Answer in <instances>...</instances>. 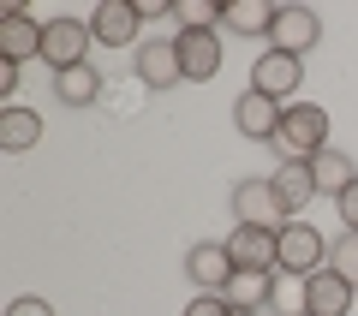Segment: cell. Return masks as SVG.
<instances>
[{
	"instance_id": "5bb4252c",
	"label": "cell",
	"mask_w": 358,
	"mask_h": 316,
	"mask_svg": "<svg viewBox=\"0 0 358 316\" xmlns=\"http://www.w3.org/2000/svg\"><path fill=\"white\" fill-rule=\"evenodd\" d=\"M305 292H310V316H346L358 304V287L341 280L334 268H317V275L305 280Z\"/></svg>"
},
{
	"instance_id": "7a4b0ae2",
	"label": "cell",
	"mask_w": 358,
	"mask_h": 316,
	"mask_svg": "<svg viewBox=\"0 0 358 316\" xmlns=\"http://www.w3.org/2000/svg\"><path fill=\"white\" fill-rule=\"evenodd\" d=\"M90 42H96L90 18H48V36H42V60H48L54 72H72V66H84V60H90Z\"/></svg>"
},
{
	"instance_id": "484cf974",
	"label": "cell",
	"mask_w": 358,
	"mask_h": 316,
	"mask_svg": "<svg viewBox=\"0 0 358 316\" xmlns=\"http://www.w3.org/2000/svg\"><path fill=\"white\" fill-rule=\"evenodd\" d=\"M6 316H54V304L48 299H13V304H6Z\"/></svg>"
},
{
	"instance_id": "cb8c5ba5",
	"label": "cell",
	"mask_w": 358,
	"mask_h": 316,
	"mask_svg": "<svg viewBox=\"0 0 358 316\" xmlns=\"http://www.w3.org/2000/svg\"><path fill=\"white\" fill-rule=\"evenodd\" d=\"M185 316H233V304L221 299V292H197V299L185 304Z\"/></svg>"
},
{
	"instance_id": "ba28073f",
	"label": "cell",
	"mask_w": 358,
	"mask_h": 316,
	"mask_svg": "<svg viewBox=\"0 0 358 316\" xmlns=\"http://www.w3.org/2000/svg\"><path fill=\"white\" fill-rule=\"evenodd\" d=\"M131 72L143 78V89H173V84H185V66H179L173 36H150L138 54H131Z\"/></svg>"
},
{
	"instance_id": "e0dca14e",
	"label": "cell",
	"mask_w": 358,
	"mask_h": 316,
	"mask_svg": "<svg viewBox=\"0 0 358 316\" xmlns=\"http://www.w3.org/2000/svg\"><path fill=\"white\" fill-rule=\"evenodd\" d=\"M42 143V114H30V108H0V150L6 155H24Z\"/></svg>"
},
{
	"instance_id": "6da1fadb",
	"label": "cell",
	"mask_w": 358,
	"mask_h": 316,
	"mask_svg": "<svg viewBox=\"0 0 358 316\" xmlns=\"http://www.w3.org/2000/svg\"><path fill=\"white\" fill-rule=\"evenodd\" d=\"M268 150L281 155V161H317V155L329 150V114H322L317 101H287L281 131H275Z\"/></svg>"
},
{
	"instance_id": "7402d4cb",
	"label": "cell",
	"mask_w": 358,
	"mask_h": 316,
	"mask_svg": "<svg viewBox=\"0 0 358 316\" xmlns=\"http://www.w3.org/2000/svg\"><path fill=\"white\" fill-rule=\"evenodd\" d=\"M221 0H173V18H179V30H221Z\"/></svg>"
},
{
	"instance_id": "9a60e30c",
	"label": "cell",
	"mask_w": 358,
	"mask_h": 316,
	"mask_svg": "<svg viewBox=\"0 0 358 316\" xmlns=\"http://www.w3.org/2000/svg\"><path fill=\"white\" fill-rule=\"evenodd\" d=\"M268 185H275V197H281L287 215H299L310 197H317V179H310V161H281L275 173H268Z\"/></svg>"
},
{
	"instance_id": "7c38bea8",
	"label": "cell",
	"mask_w": 358,
	"mask_h": 316,
	"mask_svg": "<svg viewBox=\"0 0 358 316\" xmlns=\"http://www.w3.org/2000/svg\"><path fill=\"white\" fill-rule=\"evenodd\" d=\"M227 251H233V263L239 268H263V275H275L281 268V233H268V227H233V239H227Z\"/></svg>"
},
{
	"instance_id": "30bf717a",
	"label": "cell",
	"mask_w": 358,
	"mask_h": 316,
	"mask_svg": "<svg viewBox=\"0 0 358 316\" xmlns=\"http://www.w3.org/2000/svg\"><path fill=\"white\" fill-rule=\"evenodd\" d=\"M90 30H96V42H102V48H138V30H143L138 0H102V6H96V18H90Z\"/></svg>"
},
{
	"instance_id": "44dd1931",
	"label": "cell",
	"mask_w": 358,
	"mask_h": 316,
	"mask_svg": "<svg viewBox=\"0 0 358 316\" xmlns=\"http://www.w3.org/2000/svg\"><path fill=\"white\" fill-rule=\"evenodd\" d=\"M268 310L275 316H310V292L299 275H287V268H275V292H268Z\"/></svg>"
},
{
	"instance_id": "52a82bcc",
	"label": "cell",
	"mask_w": 358,
	"mask_h": 316,
	"mask_svg": "<svg viewBox=\"0 0 358 316\" xmlns=\"http://www.w3.org/2000/svg\"><path fill=\"white\" fill-rule=\"evenodd\" d=\"M233 275H239V263H233L227 239H209V245H192V251H185V280H192V287H203V292H227Z\"/></svg>"
},
{
	"instance_id": "d4e9b609",
	"label": "cell",
	"mask_w": 358,
	"mask_h": 316,
	"mask_svg": "<svg viewBox=\"0 0 358 316\" xmlns=\"http://www.w3.org/2000/svg\"><path fill=\"white\" fill-rule=\"evenodd\" d=\"M334 209H341V221H346V233H358V179H352V185L341 191V197H334Z\"/></svg>"
},
{
	"instance_id": "ffe728a7",
	"label": "cell",
	"mask_w": 358,
	"mask_h": 316,
	"mask_svg": "<svg viewBox=\"0 0 358 316\" xmlns=\"http://www.w3.org/2000/svg\"><path fill=\"white\" fill-rule=\"evenodd\" d=\"M268 292H275V275H263V268H239V275H233V287L221 292V299H227L233 310H263Z\"/></svg>"
},
{
	"instance_id": "4316f807",
	"label": "cell",
	"mask_w": 358,
	"mask_h": 316,
	"mask_svg": "<svg viewBox=\"0 0 358 316\" xmlns=\"http://www.w3.org/2000/svg\"><path fill=\"white\" fill-rule=\"evenodd\" d=\"M18 78H24V66L0 60V96H18Z\"/></svg>"
},
{
	"instance_id": "603a6c76",
	"label": "cell",
	"mask_w": 358,
	"mask_h": 316,
	"mask_svg": "<svg viewBox=\"0 0 358 316\" xmlns=\"http://www.w3.org/2000/svg\"><path fill=\"white\" fill-rule=\"evenodd\" d=\"M329 268H334L341 280H352V287H358V233H341V239H334Z\"/></svg>"
},
{
	"instance_id": "3957f363",
	"label": "cell",
	"mask_w": 358,
	"mask_h": 316,
	"mask_svg": "<svg viewBox=\"0 0 358 316\" xmlns=\"http://www.w3.org/2000/svg\"><path fill=\"white\" fill-rule=\"evenodd\" d=\"M233 221L281 233L293 215L281 209V197H275V185H268V179H239V185H233Z\"/></svg>"
},
{
	"instance_id": "d6986e66",
	"label": "cell",
	"mask_w": 358,
	"mask_h": 316,
	"mask_svg": "<svg viewBox=\"0 0 358 316\" xmlns=\"http://www.w3.org/2000/svg\"><path fill=\"white\" fill-rule=\"evenodd\" d=\"M54 96L66 101V108H90V101L102 96V72L96 66H72V72H54Z\"/></svg>"
},
{
	"instance_id": "9c48e42d",
	"label": "cell",
	"mask_w": 358,
	"mask_h": 316,
	"mask_svg": "<svg viewBox=\"0 0 358 316\" xmlns=\"http://www.w3.org/2000/svg\"><path fill=\"white\" fill-rule=\"evenodd\" d=\"M179 66H185V84H209L221 72V30H173Z\"/></svg>"
},
{
	"instance_id": "4fadbf2b",
	"label": "cell",
	"mask_w": 358,
	"mask_h": 316,
	"mask_svg": "<svg viewBox=\"0 0 358 316\" xmlns=\"http://www.w3.org/2000/svg\"><path fill=\"white\" fill-rule=\"evenodd\" d=\"M281 101L257 96V89H245L239 101H233V126H239V138H257V143H275V131H281Z\"/></svg>"
},
{
	"instance_id": "ac0fdd59",
	"label": "cell",
	"mask_w": 358,
	"mask_h": 316,
	"mask_svg": "<svg viewBox=\"0 0 358 316\" xmlns=\"http://www.w3.org/2000/svg\"><path fill=\"white\" fill-rule=\"evenodd\" d=\"M310 179H317V197H341V191L358 179V167H352V155H346V150H334V143H329V150L310 161Z\"/></svg>"
},
{
	"instance_id": "2e32d148",
	"label": "cell",
	"mask_w": 358,
	"mask_h": 316,
	"mask_svg": "<svg viewBox=\"0 0 358 316\" xmlns=\"http://www.w3.org/2000/svg\"><path fill=\"white\" fill-rule=\"evenodd\" d=\"M227 13H221V30H233V36H268L275 30V13L281 6H268V0H221Z\"/></svg>"
},
{
	"instance_id": "8992f818",
	"label": "cell",
	"mask_w": 358,
	"mask_h": 316,
	"mask_svg": "<svg viewBox=\"0 0 358 316\" xmlns=\"http://www.w3.org/2000/svg\"><path fill=\"white\" fill-rule=\"evenodd\" d=\"M317 42H322V18L310 13V6H281V13H275V30H268V48H275V54L305 60Z\"/></svg>"
},
{
	"instance_id": "83f0119b",
	"label": "cell",
	"mask_w": 358,
	"mask_h": 316,
	"mask_svg": "<svg viewBox=\"0 0 358 316\" xmlns=\"http://www.w3.org/2000/svg\"><path fill=\"white\" fill-rule=\"evenodd\" d=\"M233 316H263V310H233Z\"/></svg>"
},
{
	"instance_id": "5b68a950",
	"label": "cell",
	"mask_w": 358,
	"mask_h": 316,
	"mask_svg": "<svg viewBox=\"0 0 358 316\" xmlns=\"http://www.w3.org/2000/svg\"><path fill=\"white\" fill-rule=\"evenodd\" d=\"M299 84H305V60L275 54V48L257 54V66H251V89H257V96H268V101H281V108H287V96H299Z\"/></svg>"
},
{
	"instance_id": "277c9868",
	"label": "cell",
	"mask_w": 358,
	"mask_h": 316,
	"mask_svg": "<svg viewBox=\"0 0 358 316\" xmlns=\"http://www.w3.org/2000/svg\"><path fill=\"white\" fill-rule=\"evenodd\" d=\"M281 268L299 275V280H310L317 268H329V239L310 221H287L281 227Z\"/></svg>"
},
{
	"instance_id": "8fae6325",
	"label": "cell",
	"mask_w": 358,
	"mask_h": 316,
	"mask_svg": "<svg viewBox=\"0 0 358 316\" xmlns=\"http://www.w3.org/2000/svg\"><path fill=\"white\" fill-rule=\"evenodd\" d=\"M42 36H48V24H36V18L24 13V6H13V13L0 18V60H42Z\"/></svg>"
}]
</instances>
